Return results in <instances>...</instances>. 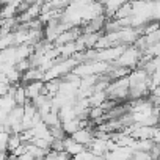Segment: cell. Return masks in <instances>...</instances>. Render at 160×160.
<instances>
[{
  "mask_svg": "<svg viewBox=\"0 0 160 160\" xmlns=\"http://www.w3.org/2000/svg\"><path fill=\"white\" fill-rule=\"evenodd\" d=\"M141 55H143V53H141L138 49H135L133 46H129V47L121 53V57H119L116 61L110 63V64H115V66H119V68H126V69L133 71V69H137Z\"/></svg>",
  "mask_w": 160,
  "mask_h": 160,
  "instance_id": "obj_1",
  "label": "cell"
},
{
  "mask_svg": "<svg viewBox=\"0 0 160 160\" xmlns=\"http://www.w3.org/2000/svg\"><path fill=\"white\" fill-rule=\"evenodd\" d=\"M71 138L78 143V144H82V146H88L93 140H94V127H85V129H80L77 130L74 135H71Z\"/></svg>",
  "mask_w": 160,
  "mask_h": 160,
  "instance_id": "obj_2",
  "label": "cell"
},
{
  "mask_svg": "<svg viewBox=\"0 0 160 160\" xmlns=\"http://www.w3.org/2000/svg\"><path fill=\"white\" fill-rule=\"evenodd\" d=\"M22 87L25 88V96H27L28 101H35L44 91V82H42V80L32 82V83H27V85H22Z\"/></svg>",
  "mask_w": 160,
  "mask_h": 160,
  "instance_id": "obj_3",
  "label": "cell"
},
{
  "mask_svg": "<svg viewBox=\"0 0 160 160\" xmlns=\"http://www.w3.org/2000/svg\"><path fill=\"white\" fill-rule=\"evenodd\" d=\"M63 144H64V151H66L71 157H75V155H78V154H82L83 151H87L85 146L75 143L71 137H66V138L63 140Z\"/></svg>",
  "mask_w": 160,
  "mask_h": 160,
  "instance_id": "obj_4",
  "label": "cell"
},
{
  "mask_svg": "<svg viewBox=\"0 0 160 160\" xmlns=\"http://www.w3.org/2000/svg\"><path fill=\"white\" fill-rule=\"evenodd\" d=\"M74 104H75V102H74ZM74 104H66L64 107H61V108L58 110V115H60V121H61V124L69 122V121H72V119H77V113H75Z\"/></svg>",
  "mask_w": 160,
  "mask_h": 160,
  "instance_id": "obj_5",
  "label": "cell"
},
{
  "mask_svg": "<svg viewBox=\"0 0 160 160\" xmlns=\"http://www.w3.org/2000/svg\"><path fill=\"white\" fill-rule=\"evenodd\" d=\"M122 0H116V2H102V7H104V16L107 21L113 19L115 14L118 13V10L122 7Z\"/></svg>",
  "mask_w": 160,
  "mask_h": 160,
  "instance_id": "obj_6",
  "label": "cell"
},
{
  "mask_svg": "<svg viewBox=\"0 0 160 160\" xmlns=\"http://www.w3.org/2000/svg\"><path fill=\"white\" fill-rule=\"evenodd\" d=\"M108 101L107 98V93L105 91H101V93H93L88 99L90 102V108H96V107H102L105 102Z\"/></svg>",
  "mask_w": 160,
  "mask_h": 160,
  "instance_id": "obj_7",
  "label": "cell"
},
{
  "mask_svg": "<svg viewBox=\"0 0 160 160\" xmlns=\"http://www.w3.org/2000/svg\"><path fill=\"white\" fill-rule=\"evenodd\" d=\"M132 16V2H124L122 7L118 10V13L115 14V21H121V19H127Z\"/></svg>",
  "mask_w": 160,
  "mask_h": 160,
  "instance_id": "obj_8",
  "label": "cell"
},
{
  "mask_svg": "<svg viewBox=\"0 0 160 160\" xmlns=\"http://www.w3.org/2000/svg\"><path fill=\"white\" fill-rule=\"evenodd\" d=\"M16 107V102H14V98L13 96H5V98H0V110H3L7 115L11 113V110Z\"/></svg>",
  "mask_w": 160,
  "mask_h": 160,
  "instance_id": "obj_9",
  "label": "cell"
},
{
  "mask_svg": "<svg viewBox=\"0 0 160 160\" xmlns=\"http://www.w3.org/2000/svg\"><path fill=\"white\" fill-rule=\"evenodd\" d=\"M14 102H16V105H21V107H24V105L28 102V99H27V96H25V88H24L22 85H16Z\"/></svg>",
  "mask_w": 160,
  "mask_h": 160,
  "instance_id": "obj_10",
  "label": "cell"
},
{
  "mask_svg": "<svg viewBox=\"0 0 160 160\" xmlns=\"http://www.w3.org/2000/svg\"><path fill=\"white\" fill-rule=\"evenodd\" d=\"M21 144H22L21 135L19 133H11L10 138H8V154H11L13 151H16Z\"/></svg>",
  "mask_w": 160,
  "mask_h": 160,
  "instance_id": "obj_11",
  "label": "cell"
},
{
  "mask_svg": "<svg viewBox=\"0 0 160 160\" xmlns=\"http://www.w3.org/2000/svg\"><path fill=\"white\" fill-rule=\"evenodd\" d=\"M11 133L0 130V151L2 152H8V138Z\"/></svg>",
  "mask_w": 160,
  "mask_h": 160,
  "instance_id": "obj_12",
  "label": "cell"
},
{
  "mask_svg": "<svg viewBox=\"0 0 160 160\" xmlns=\"http://www.w3.org/2000/svg\"><path fill=\"white\" fill-rule=\"evenodd\" d=\"M21 74H25L28 69H32V63H30V58H27V60H21V61H18L16 63V66H14Z\"/></svg>",
  "mask_w": 160,
  "mask_h": 160,
  "instance_id": "obj_13",
  "label": "cell"
},
{
  "mask_svg": "<svg viewBox=\"0 0 160 160\" xmlns=\"http://www.w3.org/2000/svg\"><path fill=\"white\" fill-rule=\"evenodd\" d=\"M132 158H133V160H152V155H151V152L135 151V152L132 154Z\"/></svg>",
  "mask_w": 160,
  "mask_h": 160,
  "instance_id": "obj_14",
  "label": "cell"
},
{
  "mask_svg": "<svg viewBox=\"0 0 160 160\" xmlns=\"http://www.w3.org/2000/svg\"><path fill=\"white\" fill-rule=\"evenodd\" d=\"M151 21H152V22H160V2H154Z\"/></svg>",
  "mask_w": 160,
  "mask_h": 160,
  "instance_id": "obj_15",
  "label": "cell"
},
{
  "mask_svg": "<svg viewBox=\"0 0 160 160\" xmlns=\"http://www.w3.org/2000/svg\"><path fill=\"white\" fill-rule=\"evenodd\" d=\"M154 144H160V127L157 126L155 130H154V135H152V140H151Z\"/></svg>",
  "mask_w": 160,
  "mask_h": 160,
  "instance_id": "obj_16",
  "label": "cell"
},
{
  "mask_svg": "<svg viewBox=\"0 0 160 160\" xmlns=\"http://www.w3.org/2000/svg\"><path fill=\"white\" fill-rule=\"evenodd\" d=\"M151 94H152V96H155V98H160V85H158L157 88H154V90L151 91Z\"/></svg>",
  "mask_w": 160,
  "mask_h": 160,
  "instance_id": "obj_17",
  "label": "cell"
}]
</instances>
